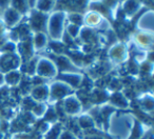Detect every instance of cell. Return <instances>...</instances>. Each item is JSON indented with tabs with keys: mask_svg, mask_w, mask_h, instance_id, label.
<instances>
[{
	"mask_svg": "<svg viewBox=\"0 0 154 139\" xmlns=\"http://www.w3.org/2000/svg\"><path fill=\"white\" fill-rule=\"evenodd\" d=\"M68 20V12L64 10H55L47 18L45 30L48 35L54 42H61L66 31V23Z\"/></svg>",
	"mask_w": 154,
	"mask_h": 139,
	"instance_id": "6da1fadb",
	"label": "cell"
},
{
	"mask_svg": "<svg viewBox=\"0 0 154 139\" xmlns=\"http://www.w3.org/2000/svg\"><path fill=\"white\" fill-rule=\"evenodd\" d=\"M133 117L134 116L130 114H122V115L112 114L109 119V132L111 133L110 135L115 139H128L135 123V119Z\"/></svg>",
	"mask_w": 154,
	"mask_h": 139,
	"instance_id": "7a4b0ae2",
	"label": "cell"
},
{
	"mask_svg": "<svg viewBox=\"0 0 154 139\" xmlns=\"http://www.w3.org/2000/svg\"><path fill=\"white\" fill-rule=\"evenodd\" d=\"M58 74L59 72H58L55 61L48 57L37 58L35 76H38L42 79H51V78L57 77Z\"/></svg>",
	"mask_w": 154,
	"mask_h": 139,
	"instance_id": "3957f363",
	"label": "cell"
},
{
	"mask_svg": "<svg viewBox=\"0 0 154 139\" xmlns=\"http://www.w3.org/2000/svg\"><path fill=\"white\" fill-rule=\"evenodd\" d=\"M48 86H49V99L48 100L50 102H59L73 93V89L61 80L57 79Z\"/></svg>",
	"mask_w": 154,
	"mask_h": 139,
	"instance_id": "277c9868",
	"label": "cell"
},
{
	"mask_svg": "<svg viewBox=\"0 0 154 139\" xmlns=\"http://www.w3.org/2000/svg\"><path fill=\"white\" fill-rule=\"evenodd\" d=\"M61 103L62 110H63L66 116H69L71 118H75L78 115H80L82 111V103L79 100V98L77 97L76 94H71L66 96L64 99L60 101Z\"/></svg>",
	"mask_w": 154,
	"mask_h": 139,
	"instance_id": "5b68a950",
	"label": "cell"
},
{
	"mask_svg": "<svg viewBox=\"0 0 154 139\" xmlns=\"http://www.w3.org/2000/svg\"><path fill=\"white\" fill-rule=\"evenodd\" d=\"M20 65H21V58L17 52L0 55V72H2L3 74L19 70Z\"/></svg>",
	"mask_w": 154,
	"mask_h": 139,
	"instance_id": "8992f818",
	"label": "cell"
},
{
	"mask_svg": "<svg viewBox=\"0 0 154 139\" xmlns=\"http://www.w3.org/2000/svg\"><path fill=\"white\" fill-rule=\"evenodd\" d=\"M108 56H109L111 62L117 64L124 63L128 60L129 51L122 42H116L110 47L109 52H108Z\"/></svg>",
	"mask_w": 154,
	"mask_h": 139,
	"instance_id": "52a82bcc",
	"label": "cell"
},
{
	"mask_svg": "<svg viewBox=\"0 0 154 139\" xmlns=\"http://www.w3.org/2000/svg\"><path fill=\"white\" fill-rule=\"evenodd\" d=\"M57 79L66 82L73 90H75V89H80L82 81L85 79V76L84 74L78 73V72H68V73L58 74Z\"/></svg>",
	"mask_w": 154,
	"mask_h": 139,
	"instance_id": "ba28073f",
	"label": "cell"
},
{
	"mask_svg": "<svg viewBox=\"0 0 154 139\" xmlns=\"http://www.w3.org/2000/svg\"><path fill=\"white\" fill-rule=\"evenodd\" d=\"M2 20L5 22V26H9L11 29H16L21 22L23 16L17 12L16 10H14L13 8L9 7L7 9L3 10V14H2Z\"/></svg>",
	"mask_w": 154,
	"mask_h": 139,
	"instance_id": "9c48e42d",
	"label": "cell"
},
{
	"mask_svg": "<svg viewBox=\"0 0 154 139\" xmlns=\"http://www.w3.org/2000/svg\"><path fill=\"white\" fill-rule=\"evenodd\" d=\"M108 103L113 107L114 110H127L130 107L129 99L125 96L122 91H117L110 94Z\"/></svg>",
	"mask_w": 154,
	"mask_h": 139,
	"instance_id": "30bf717a",
	"label": "cell"
},
{
	"mask_svg": "<svg viewBox=\"0 0 154 139\" xmlns=\"http://www.w3.org/2000/svg\"><path fill=\"white\" fill-rule=\"evenodd\" d=\"M136 29L140 32L153 33V11L151 9L146 11L136 21Z\"/></svg>",
	"mask_w": 154,
	"mask_h": 139,
	"instance_id": "8fae6325",
	"label": "cell"
},
{
	"mask_svg": "<svg viewBox=\"0 0 154 139\" xmlns=\"http://www.w3.org/2000/svg\"><path fill=\"white\" fill-rule=\"evenodd\" d=\"M30 22L28 24L30 26L31 31L43 32L45 30V23H47V17H45V14L34 11L33 13H30Z\"/></svg>",
	"mask_w": 154,
	"mask_h": 139,
	"instance_id": "7c38bea8",
	"label": "cell"
},
{
	"mask_svg": "<svg viewBox=\"0 0 154 139\" xmlns=\"http://www.w3.org/2000/svg\"><path fill=\"white\" fill-rule=\"evenodd\" d=\"M31 41L34 53L43 51L49 45V38L45 32H34L31 35Z\"/></svg>",
	"mask_w": 154,
	"mask_h": 139,
	"instance_id": "4fadbf2b",
	"label": "cell"
},
{
	"mask_svg": "<svg viewBox=\"0 0 154 139\" xmlns=\"http://www.w3.org/2000/svg\"><path fill=\"white\" fill-rule=\"evenodd\" d=\"M30 97L36 102H45L49 99V86L39 84L34 86L30 91Z\"/></svg>",
	"mask_w": 154,
	"mask_h": 139,
	"instance_id": "5bb4252c",
	"label": "cell"
},
{
	"mask_svg": "<svg viewBox=\"0 0 154 139\" xmlns=\"http://www.w3.org/2000/svg\"><path fill=\"white\" fill-rule=\"evenodd\" d=\"M77 124L82 130V134L84 133H91L92 131L95 130L96 128V123H95L94 119L90 114H82V115H78L76 118Z\"/></svg>",
	"mask_w": 154,
	"mask_h": 139,
	"instance_id": "9a60e30c",
	"label": "cell"
},
{
	"mask_svg": "<svg viewBox=\"0 0 154 139\" xmlns=\"http://www.w3.org/2000/svg\"><path fill=\"white\" fill-rule=\"evenodd\" d=\"M143 5L139 0H124L122 3V12L128 18L134 17L139 12V10L143 8Z\"/></svg>",
	"mask_w": 154,
	"mask_h": 139,
	"instance_id": "2e32d148",
	"label": "cell"
},
{
	"mask_svg": "<svg viewBox=\"0 0 154 139\" xmlns=\"http://www.w3.org/2000/svg\"><path fill=\"white\" fill-rule=\"evenodd\" d=\"M138 105L141 107L143 111H145L146 113L151 114L153 111V107H154V100H153V96L150 92H145L143 95L138 97Z\"/></svg>",
	"mask_w": 154,
	"mask_h": 139,
	"instance_id": "e0dca14e",
	"label": "cell"
},
{
	"mask_svg": "<svg viewBox=\"0 0 154 139\" xmlns=\"http://www.w3.org/2000/svg\"><path fill=\"white\" fill-rule=\"evenodd\" d=\"M56 0H36L34 3V9L35 11L40 12L42 14L52 13L56 5Z\"/></svg>",
	"mask_w": 154,
	"mask_h": 139,
	"instance_id": "ac0fdd59",
	"label": "cell"
},
{
	"mask_svg": "<svg viewBox=\"0 0 154 139\" xmlns=\"http://www.w3.org/2000/svg\"><path fill=\"white\" fill-rule=\"evenodd\" d=\"M134 41L136 43V47H150L153 43V33H145L139 32L135 35Z\"/></svg>",
	"mask_w": 154,
	"mask_h": 139,
	"instance_id": "d6986e66",
	"label": "cell"
},
{
	"mask_svg": "<svg viewBox=\"0 0 154 139\" xmlns=\"http://www.w3.org/2000/svg\"><path fill=\"white\" fill-rule=\"evenodd\" d=\"M22 80V73L19 70L8 72L5 74V83H7L9 86H18Z\"/></svg>",
	"mask_w": 154,
	"mask_h": 139,
	"instance_id": "ffe728a7",
	"label": "cell"
},
{
	"mask_svg": "<svg viewBox=\"0 0 154 139\" xmlns=\"http://www.w3.org/2000/svg\"><path fill=\"white\" fill-rule=\"evenodd\" d=\"M10 7L19 12L22 16L28 15V14L30 15L31 13V5L29 0H11Z\"/></svg>",
	"mask_w": 154,
	"mask_h": 139,
	"instance_id": "44dd1931",
	"label": "cell"
},
{
	"mask_svg": "<svg viewBox=\"0 0 154 139\" xmlns=\"http://www.w3.org/2000/svg\"><path fill=\"white\" fill-rule=\"evenodd\" d=\"M48 109H49V107H48V104H45V102H36L30 112L32 113V115L34 116L36 119H39V118L45 117Z\"/></svg>",
	"mask_w": 154,
	"mask_h": 139,
	"instance_id": "7402d4cb",
	"label": "cell"
},
{
	"mask_svg": "<svg viewBox=\"0 0 154 139\" xmlns=\"http://www.w3.org/2000/svg\"><path fill=\"white\" fill-rule=\"evenodd\" d=\"M145 135V124L135 121L128 139H141Z\"/></svg>",
	"mask_w": 154,
	"mask_h": 139,
	"instance_id": "603a6c76",
	"label": "cell"
},
{
	"mask_svg": "<svg viewBox=\"0 0 154 139\" xmlns=\"http://www.w3.org/2000/svg\"><path fill=\"white\" fill-rule=\"evenodd\" d=\"M80 28H82L80 26H77V24H73L69 22L68 24H66V31H64V33L68 34L72 39H76L78 38Z\"/></svg>",
	"mask_w": 154,
	"mask_h": 139,
	"instance_id": "cb8c5ba5",
	"label": "cell"
},
{
	"mask_svg": "<svg viewBox=\"0 0 154 139\" xmlns=\"http://www.w3.org/2000/svg\"><path fill=\"white\" fill-rule=\"evenodd\" d=\"M61 131H62V126L59 123H54L51 126V128L49 130V132L45 134L47 135L45 139H58Z\"/></svg>",
	"mask_w": 154,
	"mask_h": 139,
	"instance_id": "d4e9b609",
	"label": "cell"
},
{
	"mask_svg": "<svg viewBox=\"0 0 154 139\" xmlns=\"http://www.w3.org/2000/svg\"><path fill=\"white\" fill-rule=\"evenodd\" d=\"M68 21L70 23L77 24V26H82L84 23V16L78 12H72L68 13Z\"/></svg>",
	"mask_w": 154,
	"mask_h": 139,
	"instance_id": "484cf974",
	"label": "cell"
},
{
	"mask_svg": "<svg viewBox=\"0 0 154 139\" xmlns=\"http://www.w3.org/2000/svg\"><path fill=\"white\" fill-rule=\"evenodd\" d=\"M58 139H79L76 135H74L73 133H71L68 130H62L61 133L59 135V138Z\"/></svg>",
	"mask_w": 154,
	"mask_h": 139,
	"instance_id": "4316f807",
	"label": "cell"
},
{
	"mask_svg": "<svg viewBox=\"0 0 154 139\" xmlns=\"http://www.w3.org/2000/svg\"><path fill=\"white\" fill-rule=\"evenodd\" d=\"M5 33V22H3L2 18H0V40H1V39L5 40V39H3Z\"/></svg>",
	"mask_w": 154,
	"mask_h": 139,
	"instance_id": "83f0119b",
	"label": "cell"
},
{
	"mask_svg": "<svg viewBox=\"0 0 154 139\" xmlns=\"http://www.w3.org/2000/svg\"><path fill=\"white\" fill-rule=\"evenodd\" d=\"M11 5V0H0V9H7Z\"/></svg>",
	"mask_w": 154,
	"mask_h": 139,
	"instance_id": "f1b7e54d",
	"label": "cell"
},
{
	"mask_svg": "<svg viewBox=\"0 0 154 139\" xmlns=\"http://www.w3.org/2000/svg\"><path fill=\"white\" fill-rule=\"evenodd\" d=\"M5 74L2 72H0V89L5 86Z\"/></svg>",
	"mask_w": 154,
	"mask_h": 139,
	"instance_id": "f546056e",
	"label": "cell"
},
{
	"mask_svg": "<svg viewBox=\"0 0 154 139\" xmlns=\"http://www.w3.org/2000/svg\"><path fill=\"white\" fill-rule=\"evenodd\" d=\"M89 1V5H91V3H100L103 2V0H88Z\"/></svg>",
	"mask_w": 154,
	"mask_h": 139,
	"instance_id": "4dcf8cb0",
	"label": "cell"
}]
</instances>
